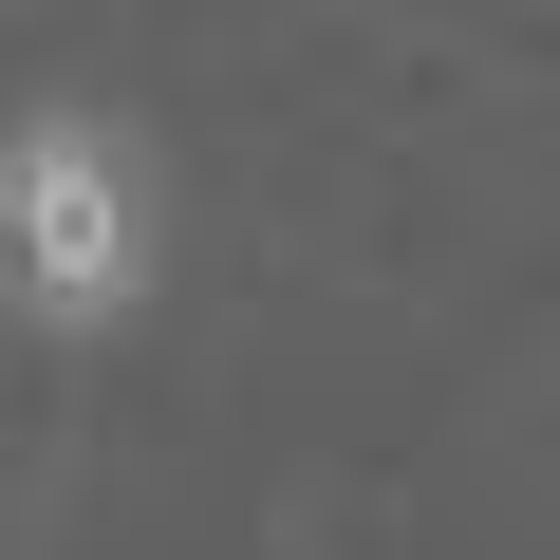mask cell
I'll return each mask as SVG.
<instances>
[{
    "mask_svg": "<svg viewBox=\"0 0 560 560\" xmlns=\"http://www.w3.org/2000/svg\"><path fill=\"white\" fill-rule=\"evenodd\" d=\"M0 300L38 337H113L150 300V168L113 113H20L0 131Z\"/></svg>",
    "mask_w": 560,
    "mask_h": 560,
    "instance_id": "1",
    "label": "cell"
}]
</instances>
